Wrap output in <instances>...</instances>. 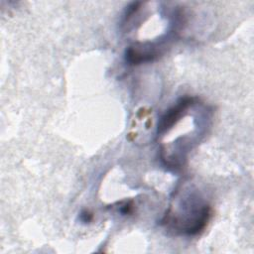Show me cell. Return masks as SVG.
I'll return each instance as SVG.
<instances>
[{
    "label": "cell",
    "mask_w": 254,
    "mask_h": 254,
    "mask_svg": "<svg viewBox=\"0 0 254 254\" xmlns=\"http://www.w3.org/2000/svg\"><path fill=\"white\" fill-rule=\"evenodd\" d=\"M211 213L212 210L208 203L198 196L190 194L179 211L169 208L162 219V224L176 233L193 236L204 230L210 220Z\"/></svg>",
    "instance_id": "6da1fadb"
},
{
    "label": "cell",
    "mask_w": 254,
    "mask_h": 254,
    "mask_svg": "<svg viewBox=\"0 0 254 254\" xmlns=\"http://www.w3.org/2000/svg\"><path fill=\"white\" fill-rule=\"evenodd\" d=\"M167 48V38L158 42L135 43L125 51V61L129 64H141L160 58Z\"/></svg>",
    "instance_id": "7a4b0ae2"
},
{
    "label": "cell",
    "mask_w": 254,
    "mask_h": 254,
    "mask_svg": "<svg viewBox=\"0 0 254 254\" xmlns=\"http://www.w3.org/2000/svg\"><path fill=\"white\" fill-rule=\"evenodd\" d=\"M196 103V97L189 95L181 97L160 118L157 125V136H163L164 134L168 133L187 114L188 110Z\"/></svg>",
    "instance_id": "3957f363"
},
{
    "label": "cell",
    "mask_w": 254,
    "mask_h": 254,
    "mask_svg": "<svg viewBox=\"0 0 254 254\" xmlns=\"http://www.w3.org/2000/svg\"><path fill=\"white\" fill-rule=\"evenodd\" d=\"M93 219V213L90 212L88 209H83L79 213V220L83 223H88Z\"/></svg>",
    "instance_id": "277c9868"
}]
</instances>
